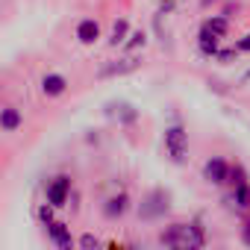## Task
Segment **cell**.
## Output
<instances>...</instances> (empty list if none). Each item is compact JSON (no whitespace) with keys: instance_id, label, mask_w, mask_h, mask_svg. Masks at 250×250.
<instances>
[{"instance_id":"obj_4","label":"cell","mask_w":250,"mask_h":250,"mask_svg":"<svg viewBox=\"0 0 250 250\" xmlns=\"http://www.w3.org/2000/svg\"><path fill=\"white\" fill-rule=\"evenodd\" d=\"M203 180L212 183V186H224L229 183V165L221 159V156H212L203 162Z\"/></svg>"},{"instance_id":"obj_18","label":"cell","mask_w":250,"mask_h":250,"mask_svg":"<svg viewBox=\"0 0 250 250\" xmlns=\"http://www.w3.org/2000/svg\"><path fill=\"white\" fill-rule=\"evenodd\" d=\"M145 42H147V36H145V33H133V36H130V42H127V50L145 47Z\"/></svg>"},{"instance_id":"obj_20","label":"cell","mask_w":250,"mask_h":250,"mask_svg":"<svg viewBox=\"0 0 250 250\" xmlns=\"http://www.w3.org/2000/svg\"><path fill=\"white\" fill-rule=\"evenodd\" d=\"M235 50H238V53H247V50H250V33H247V36L235 44Z\"/></svg>"},{"instance_id":"obj_17","label":"cell","mask_w":250,"mask_h":250,"mask_svg":"<svg viewBox=\"0 0 250 250\" xmlns=\"http://www.w3.org/2000/svg\"><path fill=\"white\" fill-rule=\"evenodd\" d=\"M235 56H238V50H235V47H229V50H218V53H215V59H218L221 65H229Z\"/></svg>"},{"instance_id":"obj_2","label":"cell","mask_w":250,"mask_h":250,"mask_svg":"<svg viewBox=\"0 0 250 250\" xmlns=\"http://www.w3.org/2000/svg\"><path fill=\"white\" fill-rule=\"evenodd\" d=\"M165 153L174 165H183L188 159V133L183 124H171L165 130Z\"/></svg>"},{"instance_id":"obj_21","label":"cell","mask_w":250,"mask_h":250,"mask_svg":"<svg viewBox=\"0 0 250 250\" xmlns=\"http://www.w3.org/2000/svg\"><path fill=\"white\" fill-rule=\"evenodd\" d=\"M241 241H244V244L250 247V221H247V224L241 227Z\"/></svg>"},{"instance_id":"obj_19","label":"cell","mask_w":250,"mask_h":250,"mask_svg":"<svg viewBox=\"0 0 250 250\" xmlns=\"http://www.w3.org/2000/svg\"><path fill=\"white\" fill-rule=\"evenodd\" d=\"M77 244H80V247H97V244H100V241H97V238H94V235H88V232H85V235H83V238H80V241H77Z\"/></svg>"},{"instance_id":"obj_12","label":"cell","mask_w":250,"mask_h":250,"mask_svg":"<svg viewBox=\"0 0 250 250\" xmlns=\"http://www.w3.org/2000/svg\"><path fill=\"white\" fill-rule=\"evenodd\" d=\"M127 209H130V197L124 194V191H121V194H115V197H109V200L103 203V215H106V218H112V221H115V218H121V215H127Z\"/></svg>"},{"instance_id":"obj_14","label":"cell","mask_w":250,"mask_h":250,"mask_svg":"<svg viewBox=\"0 0 250 250\" xmlns=\"http://www.w3.org/2000/svg\"><path fill=\"white\" fill-rule=\"evenodd\" d=\"M203 27H206V30H212L215 36H221V39H224V36L229 33V18H227V15H215V18H209Z\"/></svg>"},{"instance_id":"obj_9","label":"cell","mask_w":250,"mask_h":250,"mask_svg":"<svg viewBox=\"0 0 250 250\" xmlns=\"http://www.w3.org/2000/svg\"><path fill=\"white\" fill-rule=\"evenodd\" d=\"M24 124V112L18 106H3L0 109V133H18Z\"/></svg>"},{"instance_id":"obj_16","label":"cell","mask_w":250,"mask_h":250,"mask_svg":"<svg viewBox=\"0 0 250 250\" xmlns=\"http://www.w3.org/2000/svg\"><path fill=\"white\" fill-rule=\"evenodd\" d=\"M36 218H39V221H42V224L47 227V224L53 221V206H50V203H44V206H39V209H36Z\"/></svg>"},{"instance_id":"obj_13","label":"cell","mask_w":250,"mask_h":250,"mask_svg":"<svg viewBox=\"0 0 250 250\" xmlns=\"http://www.w3.org/2000/svg\"><path fill=\"white\" fill-rule=\"evenodd\" d=\"M218 44H221V36H215L212 30H200L197 33V50L203 53V56H215L218 53Z\"/></svg>"},{"instance_id":"obj_10","label":"cell","mask_w":250,"mask_h":250,"mask_svg":"<svg viewBox=\"0 0 250 250\" xmlns=\"http://www.w3.org/2000/svg\"><path fill=\"white\" fill-rule=\"evenodd\" d=\"M47 238H50L56 247H62V250L74 247V238H71V227H68V224H62V221H50V224H47Z\"/></svg>"},{"instance_id":"obj_3","label":"cell","mask_w":250,"mask_h":250,"mask_svg":"<svg viewBox=\"0 0 250 250\" xmlns=\"http://www.w3.org/2000/svg\"><path fill=\"white\" fill-rule=\"evenodd\" d=\"M44 197H47V203H50L53 209L68 206V197H71V177H68V174H56V177L47 183Z\"/></svg>"},{"instance_id":"obj_1","label":"cell","mask_w":250,"mask_h":250,"mask_svg":"<svg viewBox=\"0 0 250 250\" xmlns=\"http://www.w3.org/2000/svg\"><path fill=\"white\" fill-rule=\"evenodd\" d=\"M162 244L177 250H197L206 244V235L197 224H171V229L162 232Z\"/></svg>"},{"instance_id":"obj_11","label":"cell","mask_w":250,"mask_h":250,"mask_svg":"<svg viewBox=\"0 0 250 250\" xmlns=\"http://www.w3.org/2000/svg\"><path fill=\"white\" fill-rule=\"evenodd\" d=\"M77 42L80 44H97L100 42V24L94 21V18H83L80 24H77Z\"/></svg>"},{"instance_id":"obj_15","label":"cell","mask_w":250,"mask_h":250,"mask_svg":"<svg viewBox=\"0 0 250 250\" xmlns=\"http://www.w3.org/2000/svg\"><path fill=\"white\" fill-rule=\"evenodd\" d=\"M127 33H130V24L127 21H115V27H112V36H109V44L112 47H118V44H124V39H127Z\"/></svg>"},{"instance_id":"obj_8","label":"cell","mask_w":250,"mask_h":250,"mask_svg":"<svg viewBox=\"0 0 250 250\" xmlns=\"http://www.w3.org/2000/svg\"><path fill=\"white\" fill-rule=\"evenodd\" d=\"M168 212V194L165 191H150L147 197H145V203H142V218H159V215H165Z\"/></svg>"},{"instance_id":"obj_7","label":"cell","mask_w":250,"mask_h":250,"mask_svg":"<svg viewBox=\"0 0 250 250\" xmlns=\"http://www.w3.org/2000/svg\"><path fill=\"white\" fill-rule=\"evenodd\" d=\"M229 177H232V200H235V206L238 209H250V183L244 180V171L241 168H229Z\"/></svg>"},{"instance_id":"obj_6","label":"cell","mask_w":250,"mask_h":250,"mask_svg":"<svg viewBox=\"0 0 250 250\" xmlns=\"http://www.w3.org/2000/svg\"><path fill=\"white\" fill-rule=\"evenodd\" d=\"M39 85H42V94L53 100V97H62V94L68 91V77H65V74H59V71H50V74H44V77H42V83H39Z\"/></svg>"},{"instance_id":"obj_5","label":"cell","mask_w":250,"mask_h":250,"mask_svg":"<svg viewBox=\"0 0 250 250\" xmlns=\"http://www.w3.org/2000/svg\"><path fill=\"white\" fill-rule=\"evenodd\" d=\"M139 65H142V59H139V56L115 59V62H109V65H103L97 77H100V80H109V77H124V74H133V71H139Z\"/></svg>"}]
</instances>
